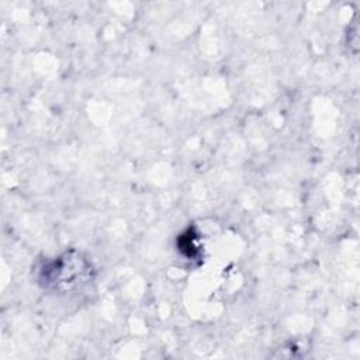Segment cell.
<instances>
[{
    "instance_id": "cell-1",
    "label": "cell",
    "mask_w": 360,
    "mask_h": 360,
    "mask_svg": "<svg viewBox=\"0 0 360 360\" xmlns=\"http://www.w3.org/2000/svg\"><path fill=\"white\" fill-rule=\"evenodd\" d=\"M90 271V263L79 253H65L42 267L41 281L48 288L70 290L84 283Z\"/></svg>"
}]
</instances>
